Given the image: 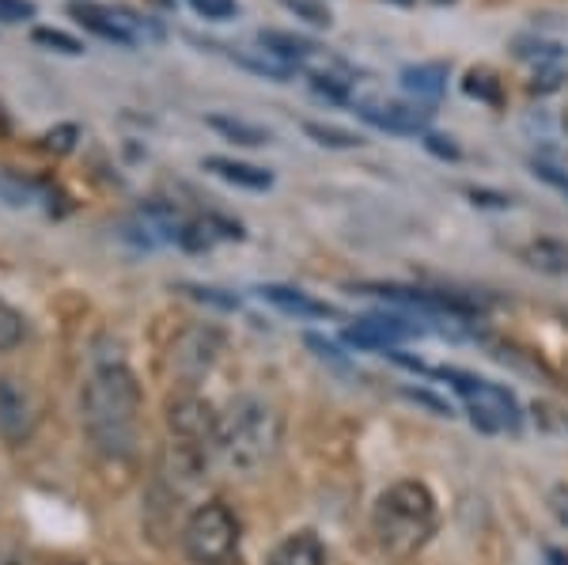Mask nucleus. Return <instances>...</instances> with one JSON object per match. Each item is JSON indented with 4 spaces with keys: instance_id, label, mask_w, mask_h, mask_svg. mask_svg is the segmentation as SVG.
Masks as SVG:
<instances>
[{
    "instance_id": "1",
    "label": "nucleus",
    "mask_w": 568,
    "mask_h": 565,
    "mask_svg": "<svg viewBox=\"0 0 568 565\" xmlns=\"http://www.w3.org/2000/svg\"><path fill=\"white\" fill-rule=\"evenodd\" d=\"M144 395L125 361H103L80 391V425L103 455H133Z\"/></svg>"
},
{
    "instance_id": "2",
    "label": "nucleus",
    "mask_w": 568,
    "mask_h": 565,
    "mask_svg": "<svg viewBox=\"0 0 568 565\" xmlns=\"http://www.w3.org/2000/svg\"><path fill=\"white\" fill-rule=\"evenodd\" d=\"M284 441L281 410L262 395H240L216 417L213 455L232 475H254L277 455Z\"/></svg>"
},
{
    "instance_id": "3",
    "label": "nucleus",
    "mask_w": 568,
    "mask_h": 565,
    "mask_svg": "<svg viewBox=\"0 0 568 565\" xmlns=\"http://www.w3.org/2000/svg\"><path fill=\"white\" fill-rule=\"evenodd\" d=\"M436 524H439L436 497L417 478L394 482V486L383 490L372 508L375 543H379V551L390 562H409L414 554L425 551L428 539L436 535Z\"/></svg>"
},
{
    "instance_id": "4",
    "label": "nucleus",
    "mask_w": 568,
    "mask_h": 565,
    "mask_svg": "<svg viewBox=\"0 0 568 565\" xmlns=\"http://www.w3.org/2000/svg\"><path fill=\"white\" fill-rule=\"evenodd\" d=\"M182 551L190 565H227L240 551V521L224 501H205L182 524Z\"/></svg>"
},
{
    "instance_id": "5",
    "label": "nucleus",
    "mask_w": 568,
    "mask_h": 565,
    "mask_svg": "<svg viewBox=\"0 0 568 565\" xmlns=\"http://www.w3.org/2000/svg\"><path fill=\"white\" fill-rule=\"evenodd\" d=\"M436 376L452 380L455 391L463 395L466 410H470V422L478 425V430H485V433H519L524 430L519 403L504 387L470 376V372H459V369H439Z\"/></svg>"
},
{
    "instance_id": "6",
    "label": "nucleus",
    "mask_w": 568,
    "mask_h": 565,
    "mask_svg": "<svg viewBox=\"0 0 568 565\" xmlns=\"http://www.w3.org/2000/svg\"><path fill=\"white\" fill-rule=\"evenodd\" d=\"M69 16L77 23H84L91 34H99V39L114 46H141V42H155L163 34L155 20L133 12L125 4H91V0H84V4H72Z\"/></svg>"
},
{
    "instance_id": "7",
    "label": "nucleus",
    "mask_w": 568,
    "mask_h": 565,
    "mask_svg": "<svg viewBox=\"0 0 568 565\" xmlns=\"http://www.w3.org/2000/svg\"><path fill=\"white\" fill-rule=\"evenodd\" d=\"M224 345H227V339H224V331H220V326H213V323L186 326V331L171 342V372H175L186 387H194L216 369Z\"/></svg>"
},
{
    "instance_id": "8",
    "label": "nucleus",
    "mask_w": 568,
    "mask_h": 565,
    "mask_svg": "<svg viewBox=\"0 0 568 565\" xmlns=\"http://www.w3.org/2000/svg\"><path fill=\"white\" fill-rule=\"evenodd\" d=\"M353 103H356V114H361L364 122H372L375 130L398 133V137H417V133L428 130V122H433V111H428V107L383 95V91L368 88V80L356 88Z\"/></svg>"
},
{
    "instance_id": "9",
    "label": "nucleus",
    "mask_w": 568,
    "mask_h": 565,
    "mask_svg": "<svg viewBox=\"0 0 568 565\" xmlns=\"http://www.w3.org/2000/svg\"><path fill=\"white\" fill-rule=\"evenodd\" d=\"M216 410L209 398L194 395V391H182L168 403V430L175 436V444L186 448L213 452V433H216Z\"/></svg>"
},
{
    "instance_id": "10",
    "label": "nucleus",
    "mask_w": 568,
    "mask_h": 565,
    "mask_svg": "<svg viewBox=\"0 0 568 565\" xmlns=\"http://www.w3.org/2000/svg\"><path fill=\"white\" fill-rule=\"evenodd\" d=\"M34 422H39V414H34L31 391H27L20 380L0 376V436L12 441V444H20L31 436Z\"/></svg>"
},
{
    "instance_id": "11",
    "label": "nucleus",
    "mask_w": 568,
    "mask_h": 565,
    "mask_svg": "<svg viewBox=\"0 0 568 565\" xmlns=\"http://www.w3.org/2000/svg\"><path fill=\"white\" fill-rule=\"evenodd\" d=\"M420 334L417 323H406L402 315H364L356 319V326L345 331V342L361 345V350H390V345Z\"/></svg>"
},
{
    "instance_id": "12",
    "label": "nucleus",
    "mask_w": 568,
    "mask_h": 565,
    "mask_svg": "<svg viewBox=\"0 0 568 565\" xmlns=\"http://www.w3.org/2000/svg\"><path fill=\"white\" fill-rule=\"evenodd\" d=\"M209 46L224 53L227 61H235L240 69L273 80V84H288V80L296 77V69H292L284 58H277L273 50H265V46H224V42H209Z\"/></svg>"
},
{
    "instance_id": "13",
    "label": "nucleus",
    "mask_w": 568,
    "mask_h": 565,
    "mask_svg": "<svg viewBox=\"0 0 568 565\" xmlns=\"http://www.w3.org/2000/svg\"><path fill=\"white\" fill-rule=\"evenodd\" d=\"M265 565H326V546L315 532H292L270 551Z\"/></svg>"
},
{
    "instance_id": "14",
    "label": "nucleus",
    "mask_w": 568,
    "mask_h": 565,
    "mask_svg": "<svg viewBox=\"0 0 568 565\" xmlns=\"http://www.w3.org/2000/svg\"><path fill=\"white\" fill-rule=\"evenodd\" d=\"M262 296L273 307H281L284 315H300V319H337V307H329L326 300L307 296L304 289H284V285H265Z\"/></svg>"
},
{
    "instance_id": "15",
    "label": "nucleus",
    "mask_w": 568,
    "mask_h": 565,
    "mask_svg": "<svg viewBox=\"0 0 568 565\" xmlns=\"http://www.w3.org/2000/svg\"><path fill=\"white\" fill-rule=\"evenodd\" d=\"M402 88L417 99V103H436L447 91V65L444 61H420V65L402 69Z\"/></svg>"
},
{
    "instance_id": "16",
    "label": "nucleus",
    "mask_w": 568,
    "mask_h": 565,
    "mask_svg": "<svg viewBox=\"0 0 568 565\" xmlns=\"http://www.w3.org/2000/svg\"><path fill=\"white\" fill-rule=\"evenodd\" d=\"M205 168L213 171L216 179L232 182V186H243V190H270L273 186V175L265 168H254V163H243V160H227V157H209Z\"/></svg>"
},
{
    "instance_id": "17",
    "label": "nucleus",
    "mask_w": 568,
    "mask_h": 565,
    "mask_svg": "<svg viewBox=\"0 0 568 565\" xmlns=\"http://www.w3.org/2000/svg\"><path fill=\"white\" fill-rule=\"evenodd\" d=\"M205 122H209V130H216L220 137H227V141H235V144H246V149H262V144L273 141L270 130H262V125H254V122H243V118H232V114H209Z\"/></svg>"
},
{
    "instance_id": "18",
    "label": "nucleus",
    "mask_w": 568,
    "mask_h": 565,
    "mask_svg": "<svg viewBox=\"0 0 568 565\" xmlns=\"http://www.w3.org/2000/svg\"><path fill=\"white\" fill-rule=\"evenodd\" d=\"M45 194H50V190H45L42 182L27 179V175H20V171L0 168V198H4V202L12 205V209H31V205H39Z\"/></svg>"
},
{
    "instance_id": "19",
    "label": "nucleus",
    "mask_w": 568,
    "mask_h": 565,
    "mask_svg": "<svg viewBox=\"0 0 568 565\" xmlns=\"http://www.w3.org/2000/svg\"><path fill=\"white\" fill-rule=\"evenodd\" d=\"M524 262L542 273H568V248L557 240H535L524 248Z\"/></svg>"
},
{
    "instance_id": "20",
    "label": "nucleus",
    "mask_w": 568,
    "mask_h": 565,
    "mask_svg": "<svg viewBox=\"0 0 568 565\" xmlns=\"http://www.w3.org/2000/svg\"><path fill=\"white\" fill-rule=\"evenodd\" d=\"M463 91L470 99L489 103V107H500V99H504V88H500V80H497V72H493V69H470V72H466V80H463Z\"/></svg>"
},
{
    "instance_id": "21",
    "label": "nucleus",
    "mask_w": 568,
    "mask_h": 565,
    "mask_svg": "<svg viewBox=\"0 0 568 565\" xmlns=\"http://www.w3.org/2000/svg\"><path fill=\"white\" fill-rule=\"evenodd\" d=\"M304 133L323 149H361V137L353 130H342V125H326V122H304Z\"/></svg>"
},
{
    "instance_id": "22",
    "label": "nucleus",
    "mask_w": 568,
    "mask_h": 565,
    "mask_svg": "<svg viewBox=\"0 0 568 565\" xmlns=\"http://www.w3.org/2000/svg\"><path fill=\"white\" fill-rule=\"evenodd\" d=\"M31 39H34V46H45V50H53V53H65V58H80V53H84V42L72 39L65 31H58V27H34Z\"/></svg>"
},
{
    "instance_id": "23",
    "label": "nucleus",
    "mask_w": 568,
    "mask_h": 565,
    "mask_svg": "<svg viewBox=\"0 0 568 565\" xmlns=\"http://www.w3.org/2000/svg\"><path fill=\"white\" fill-rule=\"evenodd\" d=\"M23 315L16 312L12 304H8L4 296H0V353H8V350H16V345L23 342Z\"/></svg>"
},
{
    "instance_id": "24",
    "label": "nucleus",
    "mask_w": 568,
    "mask_h": 565,
    "mask_svg": "<svg viewBox=\"0 0 568 565\" xmlns=\"http://www.w3.org/2000/svg\"><path fill=\"white\" fill-rule=\"evenodd\" d=\"M284 8H288L296 20H304L311 27H329L334 23V16H329V8L323 4V0H281Z\"/></svg>"
},
{
    "instance_id": "25",
    "label": "nucleus",
    "mask_w": 568,
    "mask_h": 565,
    "mask_svg": "<svg viewBox=\"0 0 568 565\" xmlns=\"http://www.w3.org/2000/svg\"><path fill=\"white\" fill-rule=\"evenodd\" d=\"M186 4L194 8L201 20H216V23L235 20V16H240V0H186Z\"/></svg>"
},
{
    "instance_id": "26",
    "label": "nucleus",
    "mask_w": 568,
    "mask_h": 565,
    "mask_svg": "<svg viewBox=\"0 0 568 565\" xmlns=\"http://www.w3.org/2000/svg\"><path fill=\"white\" fill-rule=\"evenodd\" d=\"M516 53L524 61H538V65H546V61H554V58H561V50H557L554 42H516Z\"/></svg>"
},
{
    "instance_id": "27",
    "label": "nucleus",
    "mask_w": 568,
    "mask_h": 565,
    "mask_svg": "<svg viewBox=\"0 0 568 565\" xmlns=\"http://www.w3.org/2000/svg\"><path fill=\"white\" fill-rule=\"evenodd\" d=\"M34 12L39 8L31 0H0V23H27L34 20Z\"/></svg>"
},
{
    "instance_id": "28",
    "label": "nucleus",
    "mask_w": 568,
    "mask_h": 565,
    "mask_svg": "<svg viewBox=\"0 0 568 565\" xmlns=\"http://www.w3.org/2000/svg\"><path fill=\"white\" fill-rule=\"evenodd\" d=\"M535 175L546 182V186H554L557 194H565L568 198V175L561 168H554V163H546V160H535Z\"/></svg>"
},
{
    "instance_id": "29",
    "label": "nucleus",
    "mask_w": 568,
    "mask_h": 565,
    "mask_svg": "<svg viewBox=\"0 0 568 565\" xmlns=\"http://www.w3.org/2000/svg\"><path fill=\"white\" fill-rule=\"evenodd\" d=\"M77 137H80L77 125H58V130L45 133V149H53V152H69L72 144H77Z\"/></svg>"
},
{
    "instance_id": "30",
    "label": "nucleus",
    "mask_w": 568,
    "mask_h": 565,
    "mask_svg": "<svg viewBox=\"0 0 568 565\" xmlns=\"http://www.w3.org/2000/svg\"><path fill=\"white\" fill-rule=\"evenodd\" d=\"M425 149H428V152H436V157H444V160H459V144H455L452 137L428 133V137H425Z\"/></svg>"
},
{
    "instance_id": "31",
    "label": "nucleus",
    "mask_w": 568,
    "mask_h": 565,
    "mask_svg": "<svg viewBox=\"0 0 568 565\" xmlns=\"http://www.w3.org/2000/svg\"><path fill=\"white\" fill-rule=\"evenodd\" d=\"M0 565H27V554H23V546H16V543H0Z\"/></svg>"
},
{
    "instance_id": "32",
    "label": "nucleus",
    "mask_w": 568,
    "mask_h": 565,
    "mask_svg": "<svg viewBox=\"0 0 568 565\" xmlns=\"http://www.w3.org/2000/svg\"><path fill=\"white\" fill-rule=\"evenodd\" d=\"M466 194L474 198V205H493V209H504V205H511L504 194H489V190H466Z\"/></svg>"
},
{
    "instance_id": "33",
    "label": "nucleus",
    "mask_w": 568,
    "mask_h": 565,
    "mask_svg": "<svg viewBox=\"0 0 568 565\" xmlns=\"http://www.w3.org/2000/svg\"><path fill=\"white\" fill-rule=\"evenodd\" d=\"M561 122H565V133H568V107H565V114H561Z\"/></svg>"
},
{
    "instance_id": "34",
    "label": "nucleus",
    "mask_w": 568,
    "mask_h": 565,
    "mask_svg": "<svg viewBox=\"0 0 568 565\" xmlns=\"http://www.w3.org/2000/svg\"><path fill=\"white\" fill-rule=\"evenodd\" d=\"M433 4H452V0H433Z\"/></svg>"
},
{
    "instance_id": "35",
    "label": "nucleus",
    "mask_w": 568,
    "mask_h": 565,
    "mask_svg": "<svg viewBox=\"0 0 568 565\" xmlns=\"http://www.w3.org/2000/svg\"><path fill=\"white\" fill-rule=\"evenodd\" d=\"M58 565H77V562H58Z\"/></svg>"
},
{
    "instance_id": "36",
    "label": "nucleus",
    "mask_w": 568,
    "mask_h": 565,
    "mask_svg": "<svg viewBox=\"0 0 568 565\" xmlns=\"http://www.w3.org/2000/svg\"><path fill=\"white\" fill-rule=\"evenodd\" d=\"M398 4H409V0H398Z\"/></svg>"
}]
</instances>
